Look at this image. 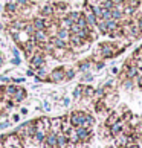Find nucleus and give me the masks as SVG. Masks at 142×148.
Here are the masks:
<instances>
[{
    "label": "nucleus",
    "mask_w": 142,
    "mask_h": 148,
    "mask_svg": "<svg viewBox=\"0 0 142 148\" xmlns=\"http://www.w3.org/2000/svg\"><path fill=\"white\" fill-rule=\"evenodd\" d=\"M0 140L3 142L5 148H25L23 139L15 134L14 131L12 133H8V134H2L0 136Z\"/></svg>",
    "instance_id": "obj_1"
},
{
    "label": "nucleus",
    "mask_w": 142,
    "mask_h": 148,
    "mask_svg": "<svg viewBox=\"0 0 142 148\" xmlns=\"http://www.w3.org/2000/svg\"><path fill=\"white\" fill-rule=\"evenodd\" d=\"M64 78H66V66H57L49 72V83L60 84L64 83Z\"/></svg>",
    "instance_id": "obj_2"
},
{
    "label": "nucleus",
    "mask_w": 142,
    "mask_h": 148,
    "mask_svg": "<svg viewBox=\"0 0 142 148\" xmlns=\"http://www.w3.org/2000/svg\"><path fill=\"white\" fill-rule=\"evenodd\" d=\"M46 60H47V57L43 51L35 52L34 55H32V58L29 60V67L35 70L38 67H41V66H46Z\"/></svg>",
    "instance_id": "obj_3"
},
{
    "label": "nucleus",
    "mask_w": 142,
    "mask_h": 148,
    "mask_svg": "<svg viewBox=\"0 0 142 148\" xmlns=\"http://www.w3.org/2000/svg\"><path fill=\"white\" fill-rule=\"evenodd\" d=\"M86 113L84 110H73V112H70L69 113V121H70V124L73 125V127H81V125L84 124V119H86Z\"/></svg>",
    "instance_id": "obj_4"
},
{
    "label": "nucleus",
    "mask_w": 142,
    "mask_h": 148,
    "mask_svg": "<svg viewBox=\"0 0 142 148\" xmlns=\"http://www.w3.org/2000/svg\"><path fill=\"white\" fill-rule=\"evenodd\" d=\"M76 134L80 138V142L89 144L92 136H93V128H86V127H76Z\"/></svg>",
    "instance_id": "obj_5"
},
{
    "label": "nucleus",
    "mask_w": 142,
    "mask_h": 148,
    "mask_svg": "<svg viewBox=\"0 0 142 148\" xmlns=\"http://www.w3.org/2000/svg\"><path fill=\"white\" fill-rule=\"evenodd\" d=\"M35 81L37 83H49V70L46 66H41V67L35 69Z\"/></svg>",
    "instance_id": "obj_6"
},
{
    "label": "nucleus",
    "mask_w": 142,
    "mask_h": 148,
    "mask_svg": "<svg viewBox=\"0 0 142 148\" xmlns=\"http://www.w3.org/2000/svg\"><path fill=\"white\" fill-rule=\"evenodd\" d=\"M92 67H93V61H92L90 58H84V60H80L78 63H76L75 69L78 70V73H83V72H89V70H92Z\"/></svg>",
    "instance_id": "obj_7"
},
{
    "label": "nucleus",
    "mask_w": 142,
    "mask_h": 148,
    "mask_svg": "<svg viewBox=\"0 0 142 148\" xmlns=\"http://www.w3.org/2000/svg\"><path fill=\"white\" fill-rule=\"evenodd\" d=\"M54 12H55L54 2H47V3H45L40 8V14H38V15H41V17H45V18H52L54 17Z\"/></svg>",
    "instance_id": "obj_8"
},
{
    "label": "nucleus",
    "mask_w": 142,
    "mask_h": 148,
    "mask_svg": "<svg viewBox=\"0 0 142 148\" xmlns=\"http://www.w3.org/2000/svg\"><path fill=\"white\" fill-rule=\"evenodd\" d=\"M43 148H57V133H52V131H47L45 142L41 144Z\"/></svg>",
    "instance_id": "obj_9"
},
{
    "label": "nucleus",
    "mask_w": 142,
    "mask_h": 148,
    "mask_svg": "<svg viewBox=\"0 0 142 148\" xmlns=\"http://www.w3.org/2000/svg\"><path fill=\"white\" fill-rule=\"evenodd\" d=\"M26 98H28V90H26L25 87L19 86L17 90H15V93L12 95V101H14L15 104H20V102H23Z\"/></svg>",
    "instance_id": "obj_10"
},
{
    "label": "nucleus",
    "mask_w": 142,
    "mask_h": 148,
    "mask_svg": "<svg viewBox=\"0 0 142 148\" xmlns=\"http://www.w3.org/2000/svg\"><path fill=\"white\" fill-rule=\"evenodd\" d=\"M31 21H32V25L35 26V29H37V31L46 29V26H47V18L41 17V15H34Z\"/></svg>",
    "instance_id": "obj_11"
},
{
    "label": "nucleus",
    "mask_w": 142,
    "mask_h": 148,
    "mask_svg": "<svg viewBox=\"0 0 142 148\" xmlns=\"http://www.w3.org/2000/svg\"><path fill=\"white\" fill-rule=\"evenodd\" d=\"M124 124H125L124 121H122V119H119V121H116V122H115V124L112 125V127H110V136H112L113 139L116 138V136H119V134L122 133Z\"/></svg>",
    "instance_id": "obj_12"
},
{
    "label": "nucleus",
    "mask_w": 142,
    "mask_h": 148,
    "mask_svg": "<svg viewBox=\"0 0 142 148\" xmlns=\"http://www.w3.org/2000/svg\"><path fill=\"white\" fill-rule=\"evenodd\" d=\"M46 131L45 130H37L35 131V134L34 136H32V138H31V142H32V145H41L43 144V142H45V138H46Z\"/></svg>",
    "instance_id": "obj_13"
},
{
    "label": "nucleus",
    "mask_w": 142,
    "mask_h": 148,
    "mask_svg": "<svg viewBox=\"0 0 142 148\" xmlns=\"http://www.w3.org/2000/svg\"><path fill=\"white\" fill-rule=\"evenodd\" d=\"M93 95H95V87L90 84H83V98L81 99L90 101V99H93Z\"/></svg>",
    "instance_id": "obj_14"
},
{
    "label": "nucleus",
    "mask_w": 142,
    "mask_h": 148,
    "mask_svg": "<svg viewBox=\"0 0 142 148\" xmlns=\"http://www.w3.org/2000/svg\"><path fill=\"white\" fill-rule=\"evenodd\" d=\"M34 38L37 40V43H40V45H45V43H47L49 40H51V37H49V34L46 32V29H41V31H35V34H34Z\"/></svg>",
    "instance_id": "obj_15"
},
{
    "label": "nucleus",
    "mask_w": 142,
    "mask_h": 148,
    "mask_svg": "<svg viewBox=\"0 0 142 148\" xmlns=\"http://www.w3.org/2000/svg\"><path fill=\"white\" fill-rule=\"evenodd\" d=\"M119 119H121V114H119L116 110H110L108 114H107V118H106V121H104V124L107 125V127H112V125Z\"/></svg>",
    "instance_id": "obj_16"
},
{
    "label": "nucleus",
    "mask_w": 142,
    "mask_h": 148,
    "mask_svg": "<svg viewBox=\"0 0 142 148\" xmlns=\"http://www.w3.org/2000/svg\"><path fill=\"white\" fill-rule=\"evenodd\" d=\"M61 124H63V116H58V118H54L51 119V131L52 133H60L61 131Z\"/></svg>",
    "instance_id": "obj_17"
},
{
    "label": "nucleus",
    "mask_w": 142,
    "mask_h": 148,
    "mask_svg": "<svg viewBox=\"0 0 142 148\" xmlns=\"http://www.w3.org/2000/svg\"><path fill=\"white\" fill-rule=\"evenodd\" d=\"M49 41H51L54 45V47H57V49H70L69 43L61 40V38H58V37H51V40H49Z\"/></svg>",
    "instance_id": "obj_18"
},
{
    "label": "nucleus",
    "mask_w": 142,
    "mask_h": 148,
    "mask_svg": "<svg viewBox=\"0 0 142 148\" xmlns=\"http://www.w3.org/2000/svg\"><path fill=\"white\" fill-rule=\"evenodd\" d=\"M69 145V139H67V134L66 133H60L57 134V148H66Z\"/></svg>",
    "instance_id": "obj_19"
},
{
    "label": "nucleus",
    "mask_w": 142,
    "mask_h": 148,
    "mask_svg": "<svg viewBox=\"0 0 142 148\" xmlns=\"http://www.w3.org/2000/svg\"><path fill=\"white\" fill-rule=\"evenodd\" d=\"M119 86H121L125 92H133V90H134V87H136V84H134V79H130V78H125V79H122L121 83H119Z\"/></svg>",
    "instance_id": "obj_20"
},
{
    "label": "nucleus",
    "mask_w": 142,
    "mask_h": 148,
    "mask_svg": "<svg viewBox=\"0 0 142 148\" xmlns=\"http://www.w3.org/2000/svg\"><path fill=\"white\" fill-rule=\"evenodd\" d=\"M95 124H96V119H95V116H93L92 113L87 112V113H86L84 124L81 125V127H86V128H93V127H95Z\"/></svg>",
    "instance_id": "obj_21"
},
{
    "label": "nucleus",
    "mask_w": 142,
    "mask_h": 148,
    "mask_svg": "<svg viewBox=\"0 0 142 148\" xmlns=\"http://www.w3.org/2000/svg\"><path fill=\"white\" fill-rule=\"evenodd\" d=\"M93 79H95V75L92 73V70H89V72H83L81 76H80L81 84H90V83H93Z\"/></svg>",
    "instance_id": "obj_22"
},
{
    "label": "nucleus",
    "mask_w": 142,
    "mask_h": 148,
    "mask_svg": "<svg viewBox=\"0 0 142 148\" xmlns=\"http://www.w3.org/2000/svg\"><path fill=\"white\" fill-rule=\"evenodd\" d=\"M69 49H54V52H52V58H55V60H60V61H64V57H66V53H67Z\"/></svg>",
    "instance_id": "obj_23"
},
{
    "label": "nucleus",
    "mask_w": 142,
    "mask_h": 148,
    "mask_svg": "<svg viewBox=\"0 0 142 148\" xmlns=\"http://www.w3.org/2000/svg\"><path fill=\"white\" fill-rule=\"evenodd\" d=\"M55 37H58V38H61V40H64V41H67V43H69L70 31H69V29H64V28H58L57 35H55Z\"/></svg>",
    "instance_id": "obj_24"
},
{
    "label": "nucleus",
    "mask_w": 142,
    "mask_h": 148,
    "mask_svg": "<svg viewBox=\"0 0 142 148\" xmlns=\"http://www.w3.org/2000/svg\"><path fill=\"white\" fill-rule=\"evenodd\" d=\"M72 98L75 101H81V98H83V84H78L73 89V92H72Z\"/></svg>",
    "instance_id": "obj_25"
},
{
    "label": "nucleus",
    "mask_w": 142,
    "mask_h": 148,
    "mask_svg": "<svg viewBox=\"0 0 142 148\" xmlns=\"http://www.w3.org/2000/svg\"><path fill=\"white\" fill-rule=\"evenodd\" d=\"M76 75H78V70H76L75 67H66V78H64V83H66V81L75 79Z\"/></svg>",
    "instance_id": "obj_26"
},
{
    "label": "nucleus",
    "mask_w": 142,
    "mask_h": 148,
    "mask_svg": "<svg viewBox=\"0 0 142 148\" xmlns=\"http://www.w3.org/2000/svg\"><path fill=\"white\" fill-rule=\"evenodd\" d=\"M67 139H69V144H78L80 142V138H78V134H76V128L75 127L67 133Z\"/></svg>",
    "instance_id": "obj_27"
},
{
    "label": "nucleus",
    "mask_w": 142,
    "mask_h": 148,
    "mask_svg": "<svg viewBox=\"0 0 142 148\" xmlns=\"http://www.w3.org/2000/svg\"><path fill=\"white\" fill-rule=\"evenodd\" d=\"M99 136L102 139H110L112 138V136H110V127H107L106 124H102L99 127Z\"/></svg>",
    "instance_id": "obj_28"
},
{
    "label": "nucleus",
    "mask_w": 142,
    "mask_h": 148,
    "mask_svg": "<svg viewBox=\"0 0 142 148\" xmlns=\"http://www.w3.org/2000/svg\"><path fill=\"white\" fill-rule=\"evenodd\" d=\"M106 96V89L102 86H98L95 87V95H93V101L95 99H102Z\"/></svg>",
    "instance_id": "obj_29"
},
{
    "label": "nucleus",
    "mask_w": 142,
    "mask_h": 148,
    "mask_svg": "<svg viewBox=\"0 0 142 148\" xmlns=\"http://www.w3.org/2000/svg\"><path fill=\"white\" fill-rule=\"evenodd\" d=\"M66 15H67V17H69L70 20H72V21H73V23H76V21H78V18L81 17V11H76V9H70L69 12L66 14Z\"/></svg>",
    "instance_id": "obj_30"
},
{
    "label": "nucleus",
    "mask_w": 142,
    "mask_h": 148,
    "mask_svg": "<svg viewBox=\"0 0 142 148\" xmlns=\"http://www.w3.org/2000/svg\"><path fill=\"white\" fill-rule=\"evenodd\" d=\"M17 87H19V84H14V83L5 84V89H3V92H5V93H8V95H11V96H12L14 93H15V90H17Z\"/></svg>",
    "instance_id": "obj_31"
},
{
    "label": "nucleus",
    "mask_w": 142,
    "mask_h": 148,
    "mask_svg": "<svg viewBox=\"0 0 142 148\" xmlns=\"http://www.w3.org/2000/svg\"><path fill=\"white\" fill-rule=\"evenodd\" d=\"M130 58H132L134 63L138 61V60H141V58H142V45H141V46H138V47H136L134 51L132 52V55H130Z\"/></svg>",
    "instance_id": "obj_32"
},
{
    "label": "nucleus",
    "mask_w": 142,
    "mask_h": 148,
    "mask_svg": "<svg viewBox=\"0 0 142 148\" xmlns=\"http://www.w3.org/2000/svg\"><path fill=\"white\" fill-rule=\"evenodd\" d=\"M40 122H41V125H43V128H45L46 133H47V131H51V119H49L47 116H41Z\"/></svg>",
    "instance_id": "obj_33"
},
{
    "label": "nucleus",
    "mask_w": 142,
    "mask_h": 148,
    "mask_svg": "<svg viewBox=\"0 0 142 148\" xmlns=\"http://www.w3.org/2000/svg\"><path fill=\"white\" fill-rule=\"evenodd\" d=\"M76 25L80 26V29H89V25H87V20H86V17L83 15V12H81V17L78 18Z\"/></svg>",
    "instance_id": "obj_34"
},
{
    "label": "nucleus",
    "mask_w": 142,
    "mask_h": 148,
    "mask_svg": "<svg viewBox=\"0 0 142 148\" xmlns=\"http://www.w3.org/2000/svg\"><path fill=\"white\" fill-rule=\"evenodd\" d=\"M141 121H142V116H138V114H133V116L130 118V121H128V124H130V125H132V127L134 128L136 125H138V124L141 122Z\"/></svg>",
    "instance_id": "obj_35"
},
{
    "label": "nucleus",
    "mask_w": 142,
    "mask_h": 148,
    "mask_svg": "<svg viewBox=\"0 0 142 148\" xmlns=\"http://www.w3.org/2000/svg\"><path fill=\"white\" fill-rule=\"evenodd\" d=\"M25 31L28 32L29 35H34V34H35V31H37V29H35V26L32 25V21H31V20H28V23H26V28H25Z\"/></svg>",
    "instance_id": "obj_36"
},
{
    "label": "nucleus",
    "mask_w": 142,
    "mask_h": 148,
    "mask_svg": "<svg viewBox=\"0 0 142 148\" xmlns=\"http://www.w3.org/2000/svg\"><path fill=\"white\" fill-rule=\"evenodd\" d=\"M104 67H106V60H102V61H98V63H93L95 72H99V70H102Z\"/></svg>",
    "instance_id": "obj_37"
},
{
    "label": "nucleus",
    "mask_w": 142,
    "mask_h": 148,
    "mask_svg": "<svg viewBox=\"0 0 142 148\" xmlns=\"http://www.w3.org/2000/svg\"><path fill=\"white\" fill-rule=\"evenodd\" d=\"M101 18H102V20H110V18H112V11H110V9H104V8H102Z\"/></svg>",
    "instance_id": "obj_38"
},
{
    "label": "nucleus",
    "mask_w": 142,
    "mask_h": 148,
    "mask_svg": "<svg viewBox=\"0 0 142 148\" xmlns=\"http://www.w3.org/2000/svg\"><path fill=\"white\" fill-rule=\"evenodd\" d=\"M101 6L104 8V9H110V11H112L113 6H115V3L112 2V0H104V2L101 3Z\"/></svg>",
    "instance_id": "obj_39"
},
{
    "label": "nucleus",
    "mask_w": 142,
    "mask_h": 148,
    "mask_svg": "<svg viewBox=\"0 0 142 148\" xmlns=\"http://www.w3.org/2000/svg\"><path fill=\"white\" fill-rule=\"evenodd\" d=\"M133 134H136V136H142V121L134 127V133H133Z\"/></svg>",
    "instance_id": "obj_40"
},
{
    "label": "nucleus",
    "mask_w": 142,
    "mask_h": 148,
    "mask_svg": "<svg viewBox=\"0 0 142 148\" xmlns=\"http://www.w3.org/2000/svg\"><path fill=\"white\" fill-rule=\"evenodd\" d=\"M9 63L12 64V66H20V64H21V58H20V57H12Z\"/></svg>",
    "instance_id": "obj_41"
},
{
    "label": "nucleus",
    "mask_w": 142,
    "mask_h": 148,
    "mask_svg": "<svg viewBox=\"0 0 142 148\" xmlns=\"http://www.w3.org/2000/svg\"><path fill=\"white\" fill-rule=\"evenodd\" d=\"M63 106L64 107H69L70 106V104H72V98H69V96H63Z\"/></svg>",
    "instance_id": "obj_42"
},
{
    "label": "nucleus",
    "mask_w": 142,
    "mask_h": 148,
    "mask_svg": "<svg viewBox=\"0 0 142 148\" xmlns=\"http://www.w3.org/2000/svg\"><path fill=\"white\" fill-rule=\"evenodd\" d=\"M11 121H3V122H0V130H5V128H8V127H11Z\"/></svg>",
    "instance_id": "obj_43"
},
{
    "label": "nucleus",
    "mask_w": 142,
    "mask_h": 148,
    "mask_svg": "<svg viewBox=\"0 0 142 148\" xmlns=\"http://www.w3.org/2000/svg\"><path fill=\"white\" fill-rule=\"evenodd\" d=\"M43 108H45L46 112H51V110H52V106H51V102L45 99V102H43Z\"/></svg>",
    "instance_id": "obj_44"
},
{
    "label": "nucleus",
    "mask_w": 142,
    "mask_h": 148,
    "mask_svg": "<svg viewBox=\"0 0 142 148\" xmlns=\"http://www.w3.org/2000/svg\"><path fill=\"white\" fill-rule=\"evenodd\" d=\"M11 52H12V57H20V47H12L11 49Z\"/></svg>",
    "instance_id": "obj_45"
},
{
    "label": "nucleus",
    "mask_w": 142,
    "mask_h": 148,
    "mask_svg": "<svg viewBox=\"0 0 142 148\" xmlns=\"http://www.w3.org/2000/svg\"><path fill=\"white\" fill-rule=\"evenodd\" d=\"M25 79L26 78H19V76H15V78H12V83L14 84H21V83H25Z\"/></svg>",
    "instance_id": "obj_46"
},
{
    "label": "nucleus",
    "mask_w": 142,
    "mask_h": 148,
    "mask_svg": "<svg viewBox=\"0 0 142 148\" xmlns=\"http://www.w3.org/2000/svg\"><path fill=\"white\" fill-rule=\"evenodd\" d=\"M19 121H20V114L14 113L12 116H11V122H19Z\"/></svg>",
    "instance_id": "obj_47"
},
{
    "label": "nucleus",
    "mask_w": 142,
    "mask_h": 148,
    "mask_svg": "<svg viewBox=\"0 0 142 148\" xmlns=\"http://www.w3.org/2000/svg\"><path fill=\"white\" fill-rule=\"evenodd\" d=\"M5 63H6V60H5V55H3L2 52H0V67H3Z\"/></svg>",
    "instance_id": "obj_48"
},
{
    "label": "nucleus",
    "mask_w": 142,
    "mask_h": 148,
    "mask_svg": "<svg viewBox=\"0 0 142 148\" xmlns=\"http://www.w3.org/2000/svg\"><path fill=\"white\" fill-rule=\"evenodd\" d=\"M26 76H35V70L29 67L28 70H26Z\"/></svg>",
    "instance_id": "obj_49"
},
{
    "label": "nucleus",
    "mask_w": 142,
    "mask_h": 148,
    "mask_svg": "<svg viewBox=\"0 0 142 148\" xmlns=\"http://www.w3.org/2000/svg\"><path fill=\"white\" fill-rule=\"evenodd\" d=\"M110 72H112V75H118L119 73V69L116 67V66H113V67L110 69Z\"/></svg>",
    "instance_id": "obj_50"
},
{
    "label": "nucleus",
    "mask_w": 142,
    "mask_h": 148,
    "mask_svg": "<svg viewBox=\"0 0 142 148\" xmlns=\"http://www.w3.org/2000/svg\"><path fill=\"white\" fill-rule=\"evenodd\" d=\"M134 21H136V25H138V26H139V29L142 31V15H141V17H139L138 20H134Z\"/></svg>",
    "instance_id": "obj_51"
},
{
    "label": "nucleus",
    "mask_w": 142,
    "mask_h": 148,
    "mask_svg": "<svg viewBox=\"0 0 142 148\" xmlns=\"http://www.w3.org/2000/svg\"><path fill=\"white\" fill-rule=\"evenodd\" d=\"M29 113V110H28V108H26V107H23V108H21V110H20V114H23V116H26V114H28Z\"/></svg>",
    "instance_id": "obj_52"
},
{
    "label": "nucleus",
    "mask_w": 142,
    "mask_h": 148,
    "mask_svg": "<svg viewBox=\"0 0 142 148\" xmlns=\"http://www.w3.org/2000/svg\"><path fill=\"white\" fill-rule=\"evenodd\" d=\"M66 148H76V144H69Z\"/></svg>",
    "instance_id": "obj_53"
},
{
    "label": "nucleus",
    "mask_w": 142,
    "mask_h": 148,
    "mask_svg": "<svg viewBox=\"0 0 142 148\" xmlns=\"http://www.w3.org/2000/svg\"><path fill=\"white\" fill-rule=\"evenodd\" d=\"M0 11H3V6H2V5H0Z\"/></svg>",
    "instance_id": "obj_54"
},
{
    "label": "nucleus",
    "mask_w": 142,
    "mask_h": 148,
    "mask_svg": "<svg viewBox=\"0 0 142 148\" xmlns=\"http://www.w3.org/2000/svg\"><path fill=\"white\" fill-rule=\"evenodd\" d=\"M72 2H73V0H72Z\"/></svg>",
    "instance_id": "obj_55"
}]
</instances>
